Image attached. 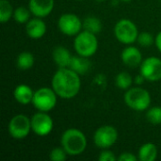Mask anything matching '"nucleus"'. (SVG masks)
Returning <instances> with one entry per match:
<instances>
[{"mask_svg": "<svg viewBox=\"0 0 161 161\" xmlns=\"http://www.w3.org/2000/svg\"><path fill=\"white\" fill-rule=\"evenodd\" d=\"M51 87L59 98L73 99L81 90V78L69 67L58 68L52 76Z\"/></svg>", "mask_w": 161, "mask_h": 161, "instance_id": "1", "label": "nucleus"}, {"mask_svg": "<svg viewBox=\"0 0 161 161\" xmlns=\"http://www.w3.org/2000/svg\"><path fill=\"white\" fill-rule=\"evenodd\" d=\"M60 145L64 148L69 157H76L85 152L88 146V140L83 131L72 127L62 133Z\"/></svg>", "mask_w": 161, "mask_h": 161, "instance_id": "2", "label": "nucleus"}, {"mask_svg": "<svg viewBox=\"0 0 161 161\" xmlns=\"http://www.w3.org/2000/svg\"><path fill=\"white\" fill-rule=\"evenodd\" d=\"M124 101L130 109L137 112H143L151 107L152 97L146 89L136 86L125 91Z\"/></svg>", "mask_w": 161, "mask_h": 161, "instance_id": "3", "label": "nucleus"}, {"mask_svg": "<svg viewBox=\"0 0 161 161\" xmlns=\"http://www.w3.org/2000/svg\"><path fill=\"white\" fill-rule=\"evenodd\" d=\"M73 45L76 55L92 58L98 50L99 42L97 35L83 29L75 37Z\"/></svg>", "mask_w": 161, "mask_h": 161, "instance_id": "4", "label": "nucleus"}, {"mask_svg": "<svg viewBox=\"0 0 161 161\" xmlns=\"http://www.w3.org/2000/svg\"><path fill=\"white\" fill-rule=\"evenodd\" d=\"M113 33L119 42L125 45H130L137 42L140 32L137 25L133 21L123 18L115 24Z\"/></svg>", "mask_w": 161, "mask_h": 161, "instance_id": "5", "label": "nucleus"}, {"mask_svg": "<svg viewBox=\"0 0 161 161\" xmlns=\"http://www.w3.org/2000/svg\"><path fill=\"white\" fill-rule=\"evenodd\" d=\"M58 98V96L52 87H42L34 92L31 104L38 111L49 112L57 106Z\"/></svg>", "mask_w": 161, "mask_h": 161, "instance_id": "6", "label": "nucleus"}, {"mask_svg": "<svg viewBox=\"0 0 161 161\" xmlns=\"http://www.w3.org/2000/svg\"><path fill=\"white\" fill-rule=\"evenodd\" d=\"M8 131L9 136L16 141L25 139L32 132L31 118L23 113L14 115L8 123Z\"/></svg>", "mask_w": 161, "mask_h": 161, "instance_id": "7", "label": "nucleus"}, {"mask_svg": "<svg viewBox=\"0 0 161 161\" xmlns=\"http://www.w3.org/2000/svg\"><path fill=\"white\" fill-rule=\"evenodd\" d=\"M118 131L113 125H105L95 130L93 134V143L101 150L110 149L118 141Z\"/></svg>", "mask_w": 161, "mask_h": 161, "instance_id": "8", "label": "nucleus"}, {"mask_svg": "<svg viewBox=\"0 0 161 161\" xmlns=\"http://www.w3.org/2000/svg\"><path fill=\"white\" fill-rule=\"evenodd\" d=\"M58 28L65 36L75 37L83 30V21L75 13H63L58 19Z\"/></svg>", "mask_w": 161, "mask_h": 161, "instance_id": "9", "label": "nucleus"}, {"mask_svg": "<svg viewBox=\"0 0 161 161\" xmlns=\"http://www.w3.org/2000/svg\"><path fill=\"white\" fill-rule=\"evenodd\" d=\"M54 129V121L48 112L38 111L31 117V130L39 137H46Z\"/></svg>", "mask_w": 161, "mask_h": 161, "instance_id": "10", "label": "nucleus"}, {"mask_svg": "<svg viewBox=\"0 0 161 161\" xmlns=\"http://www.w3.org/2000/svg\"><path fill=\"white\" fill-rule=\"evenodd\" d=\"M140 74L148 82L160 81L161 58L154 56L144 58L140 65Z\"/></svg>", "mask_w": 161, "mask_h": 161, "instance_id": "11", "label": "nucleus"}, {"mask_svg": "<svg viewBox=\"0 0 161 161\" xmlns=\"http://www.w3.org/2000/svg\"><path fill=\"white\" fill-rule=\"evenodd\" d=\"M120 58L122 62L125 66L130 68L140 67V65L143 60L141 50L136 46H133L132 44L126 45V47H125L122 50Z\"/></svg>", "mask_w": 161, "mask_h": 161, "instance_id": "12", "label": "nucleus"}, {"mask_svg": "<svg viewBox=\"0 0 161 161\" xmlns=\"http://www.w3.org/2000/svg\"><path fill=\"white\" fill-rule=\"evenodd\" d=\"M27 7L34 17L45 18L53 11L55 0H29Z\"/></svg>", "mask_w": 161, "mask_h": 161, "instance_id": "13", "label": "nucleus"}, {"mask_svg": "<svg viewBox=\"0 0 161 161\" xmlns=\"http://www.w3.org/2000/svg\"><path fill=\"white\" fill-rule=\"evenodd\" d=\"M47 31L46 23L43 18L34 17L25 24V33L32 40L42 39Z\"/></svg>", "mask_w": 161, "mask_h": 161, "instance_id": "14", "label": "nucleus"}, {"mask_svg": "<svg viewBox=\"0 0 161 161\" xmlns=\"http://www.w3.org/2000/svg\"><path fill=\"white\" fill-rule=\"evenodd\" d=\"M73 55L62 45L56 46L52 51V58L58 68H67L70 66Z\"/></svg>", "mask_w": 161, "mask_h": 161, "instance_id": "15", "label": "nucleus"}, {"mask_svg": "<svg viewBox=\"0 0 161 161\" xmlns=\"http://www.w3.org/2000/svg\"><path fill=\"white\" fill-rule=\"evenodd\" d=\"M34 91L26 84H19L13 90V97L17 103L26 106L32 103Z\"/></svg>", "mask_w": 161, "mask_h": 161, "instance_id": "16", "label": "nucleus"}, {"mask_svg": "<svg viewBox=\"0 0 161 161\" xmlns=\"http://www.w3.org/2000/svg\"><path fill=\"white\" fill-rule=\"evenodd\" d=\"M92 67V62L90 61V58L82 57L79 55L73 56L69 68L77 73L79 75H86Z\"/></svg>", "mask_w": 161, "mask_h": 161, "instance_id": "17", "label": "nucleus"}, {"mask_svg": "<svg viewBox=\"0 0 161 161\" xmlns=\"http://www.w3.org/2000/svg\"><path fill=\"white\" fill-rule=\"evenodd\" d=\"M158 156V149L153 142L142 144L138 151V159L140 161H155Z\"/></svg>", "mask_w": 161, "mask_h": 161, "instance_id": "18", "label": "nucleus"}, {"mask_svg": "<svg viewBox=\"0 0 161 161\" xmlns=\"http://www.w3.org/2000/svg\"><path fill=\"white\" fill-rule=\"evenodd\" d=\"M15 63L19 70L27 71L34 66V63H35L34 55L31 52L23 51V52L19 53V55L17 56Z\"/></svg>", "mask_w": 161, "mask_h": 161, "instance_id": "19", "label": "nucleus"}, {"mask_svg": "<svg viewBox=\"0 0 161 161\" xmlns=\"http://www.w3.org/2000/svg\"><path fill=\"white\" fill-rule=\"evenodd\" d=\"M102 28H103V24L101 20L94 15L87 16L83 20V29L86 31L98 35L102 31Z\"/></svg>", "mask_w": 161, "mask_h": 161, "instance_id": "20", "label": "nucleus"}, {"mask_svg": "<svg viewBox=\"0 0 161 161\" xmlns=\"http://www.w3.org/2000/svg\"><path fill=\"white\" fill-rule=\"evenodd\" d=\"M134 83V78L127 72H120L115 77V85L118 89L123 91H127L132 87Z\"/></svg>", "mask_w": 161, "mask_h": 161, "instance_id": "21", "label": "nucleus"}, {"mask_svg": "<svg viewBox=\"0 0 161 161\" xmlns=\"http://www.w3.org/2000/svg\"><path fill=\"white\" fill-rule=\"evenodd\" d=\"M14 8L8 0H0V22L8 23L13 17Z\"/></svg>", "mask_w": 161, "mask_h": 161, "instance_id": "22", "label": "nucleus"}, {"mask_svg": "<svg viewBox=\"0 0 161 161\" xmlns=\"http://www.w3.org/2000/svg\"><path fill=\"white\" fill-rule=\"evenodd\" d=\"M31 11L30 9L28 8V7H18L16 8H14V12H13V17L12 19L18 23V24H21V25H25L31 18Z\"/></svg>", "mask_w": 161, "mask_h": 161, "instance_id": "23", "label": "nucleus"}, {"mask_svg": "<svg viewBox=\"0 0 161 161\" xmlns=\"http://www.w3.org/2000/svg\"><path fill=\"white\" fill-rule=\"evenodd\" d=\"M146 119L150 124L154 125H161V107H150L146 110Z\"/></svg>", "mask_w": 161, "mask_h": 161, "instance_id": "24", "label": "nucleus"}, {"mask_svg": "<svg viewBox=\"0 0 161 161\" xmlns=\"http://www.w3.org/2000/svg\"><path fill=\"white\" fill-rule=\"evenodd\" d=\"M137 42L142 47H150L151 45L155 44V37L148 31L140 32Z\"/></svg>", "mask_w": 161, "mask_h": 161, "instance_id": "25", "label": "nucleus"}, {"mask_svg": "<svg viewBox=\"0 0 161 161\" xmlns=\"http://www.w3.org/2000/svg\"><path fill=\"white\" fill-rule=\"evenodd\" d=\"M67 152L60 145L59 147H56L52 149L49 153V159L51 161H64L68 158Z\"/></svg>", "mask_w": 161, "mask_h": 161, "instance_id": "26", "label": "nucleus"}, {"mask_svg": "<svg viewBox=\"0 0 161 161\" xmlns=\"http://www.w3.org/2000/svg\"><path fill=\"white\" fill-rule=\"evenodd\" d=\"M99 161H117L118 157L110 149H103L98 157Z\"/></svg>", "mask_w": 161, "mask_h": 161, "instance_id": "27", "label": "nucleus"}, {"mask_svg": "<svg viewBox=\"0 0 161 161\" xmlns=\"http://www.w3.org/2000/svg\"><path fill=\"white\" fill-rule=\"evenodd\" d=\"M138 156L134 155L131 152H124L118 157V161H137Z\"/></svg>", "mask_w": 161, "mask_h": 161, "instance_id": "28", "label": "nucleus"}, {"mask_svg": "<svg viewBox=\"0 0 161 161\" xmlns=\"http://www.w3.org/2000/svg\"><path fill=\"white\" fill-rule=\"evenodd\" d=\"M155 45L157 49L161 53V30L155 36Z\"/></svg>", "mask_w": 161, "mask_h": 161, "instance_id": "29", "label": "nucleus"}, {"mask_svg": "<svg viewBox=\"0 0 161 161\" xmlns=\"http://www.w3.org/2000/svg\"><path fill=\"white\" fill-rule=\"evenodd\" d=\"M145 81H146V80H145V78H144V77H143V75H141V74H139V75L134 78V83H135L137 86H142Z\"/></svg>", "mask_w": 161, "mask_h": 161, "instance_id": "30", "label": "nucleus"}, {"mask_svg": "<svg viewBox=\"0 0 161 161\" xmlns=\"http://www.w3.org/2000/svg\"><path fill=\"white\" fill-rule=\"evenodd\" d=\"M95 1H96L97 3H103V2L106 1V0H95Z\"/></svg>", "mask_w": 161, "mask_h": 161, "instance_id": "31", "label": "nucleus"}, {"mask_svg": "<svg viewBox=\"0 0 161 161\" xmlns=\"http://www.w3.org/2000/svg\"><path fill=\"white\" fill-rule=\"evenodd\" d=\"M121 1H123V2H125V3H128V2H131L132 0H121Z\"/></svg>", "mask_w": 161, "mask_h": 161, "instance_id": "32", "label": "nucleus"}, {"mask_svg": "<svg viewBox=\"0 0 161 161\" xmlns=\"http://www.w3.org/2000/svg\"><path fill=\"white\" fill-rule=\"evenodd\" d=\"M76 1H83V0H76Z\"/></svg>", "mask_w": 161, "mask_h": 161, "instance_id": "33", "label": "nucleus"}]
</instances>
